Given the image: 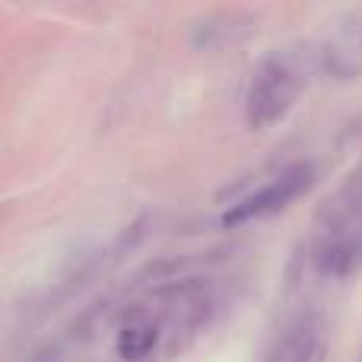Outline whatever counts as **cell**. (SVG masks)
<instances>
[{
    "instance_id": "3",
    "label": "cell",
    "mask_w": 362,
    "mask_h": 362,
    "mask_svg": "<svg viewBox=\"0 0 362 362\" xmlns=\"http://www.w3.org/2000/svg\"><path fill=\"white\" fill-rule=\"evenodd\" d=\"M321 235H337L344 242H350L353 248L362 255V163L331 197L325 200L318 213Z\"/></svg>"
},
{
    "instance_id": "7",
    "label": "cell",
    "mask_w": 362,
    "mask_h": 362,
    "mask_svg": "<svg viewBox=\"0 0 362 362\" xmlns=\"http://www.w3.org/2000/svg\"><path fill=\"white\" fill-rule=\"evenodd\" d=\"M359 362H362V359H359Z\"/></svg>"
},
{
    "instance_id": "4",
    "label": "cell",
    "mask_w": 362,
    "mask_h": 362,
    "mask_svg": "<svg viewBox=\"0 0 362 362\" xmlns=\"http://www.w3.org/2000/svg\"><path fill=\"white\" fill-rule=\"evenodd\" d=\"M327 334L325 321L315 312H302L280 331L267 362H325Z\"/></svg>"
},
{
    "instance_id": "1",
    "label": "cell",
    "mask_w": 362,
    "mask_h": 362,
    "mask_svg": "<svg viewBox=\"0 0 362 362\" xmlns=\"http://www.w3.org/2000/svg\"><path fill=\"white\" fill-rule=\"evenodd\" d=\"M296 95H299V80L296 74L280 61H264L255 70L248 86V99H245V121L251 131H267L274 127L283 115L293 108Z\"/></svg>"
},
{
    "instance_id": "6",
    "label": "cell",
    "mask_w": 362,
    "mask_h": 362,
    "mask_svg": "<svg viewBox=\"0 0 362 362\" xmlns=\"http://www.w3.org/2000/svg\"><path fill=\"white\" fill-rule=\"evenodd\" d=\"M32 362H54V353H42V356H35Z\"/></svg>"
},
{
    "instance_id": "5",
    "label": "cell",
    "mask_w": 362,
    "mask_h": 362,
    "mask_svg": "<svg viewBox=\"0 0 362 362\" xmlns=\"http://www.w3.org/2000/svg\"><path fill=\"white\" fill-rule=\"evenodd\" d=\"M159 337H163V331H159V325L153 318H134L118 331L115 350H118V356L124 362H137L156 350Z\"/></svg>"
},
{
    "instance_id": "2",
    "label": "cell",
    "mask_w": 362,
    "mask_h": 362,
    "mask_svg": "<svg viewBox=\"0 0 362 362\" xmlns=\"http://www.w3.org/2000/svg\"><path fill=\"white\" fill-rule=\"evenodd\" d=\"M308 185H312V165L308 163L293 165V169H286L274 181H267L264 187L251 191L248 197H242L238 204H232L229 210L223 213V226L235 229V226L255 223V219H264V216H274V213L286 210L299 194H305Z\"/></svg>"
}]
</instances>
